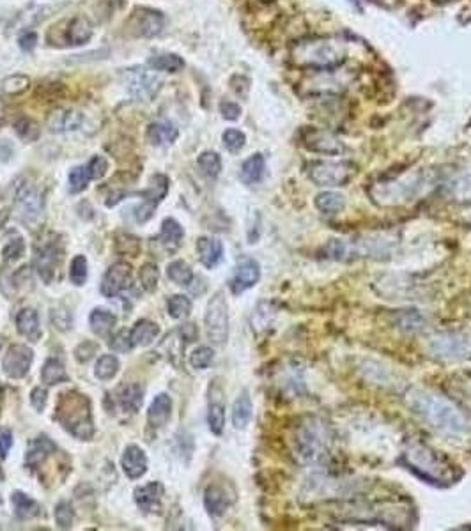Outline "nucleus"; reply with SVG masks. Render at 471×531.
Segmentation results:
<instances>
[{
    "instance_id": "obj_24",
    "label": "nucleus",
    "mask_w": 471,
    "mask_h": 531,
    "mask_svg": "<svg viewBox=\"0 0 471 531\" xmlns=\"http://www.w3.org/2000/svg\"><path fill=\"white\" fill-rule=\"evenodd\" d=\"M179 137V129L169 121L162 122H153L148 126V131H145V138L151 145H165L172 144Z\"/></svg>"
},
{
    "instance_id": "obj_32",
    "label": "nucleus",
    "mask_w": 471,
    "mask_h": 531,
    "mask_svg": "<svg viewBox=\"0 0 471 531\" xmlns=\"http://www.w3.org/2000/svg\"><path fill=\"white\" fill-rule=\"evenodd\" d=\"M264 172H266V160H264L263 155H254L250 156L249 160H245L242 167V181L245 184H257L261 179L264 177Z\"/></svg>"
},
{
    "instance_id": "obj_42",
    "label": "nucleus",
    "mask_w": 471,
    "mask_h": 531,
    "mask_svg": "<svg viewBox=\"0 0 471 531\" xmlns=\"http://www.w3.org/2000/svg\"><path fill=\"white\" fill-rule=\"evenodd\" d=\"M117 372H119V359L115 358V356L105 354L97 359L96 370H94L97 379L108 381V379H112V377H114Z\"/></svg>"
},
{
    "instance_id": "obj_59",
    "label": "nucleus",
    "mask_w": 471,
    "mask_h": 531,
    "mask_svg": "<svg viewBox=\"0 0 471 531\" xmlns=\"http://www.w3.org/2000/svg\"><path fill=\"white\" fill-rule=\"evenodd\" d=\"M220 112H222L223 119H227V121H236V119H239V115H242L239 105L232 103V101H223V103L220 105Z\"/></svg>"
},
{
    "instance_id": "obj_23",
    "label": "nucleus",
    "mask_w": 471,
    "mask_h": 531,
    "mask_svg": "<svg viewBox=\"0 0 471 531\" xmlns=\"http://www.w3.org/2000/svg\"><path fill=\"white\" fill-rule=\"evenodd\" d=\"M121 464H123V471L126 473V477L131 480L144 477L148 471V457H145L144 450L137 445L126 446Z\"/></svg>"
},
{
    "instance_id": "obj_16",
    "label": "nucleus",
    "mask_w": 471,
    "mask_h": 531,
    "mask_svg": "<svg viewBox=\"0 0 471 531\" xmlns=\"http://www.w3.org/2000/svg\"><path fill=\"white\" fill-rule=\"evenodd\" d=\"M167 191H169V179H167L165 176H162V174L153 177L151 188L141 193L142 197H144V204H142L141 208L135 209V218H137V222L144 223L151 218L156 205L165 198Z\"/></svg>"
},
{
    "instance_id": "obj_34",
    "label": "nucleus",
    "mask_w": 471,
    "mask_h": 531,
    "mask_svg": "<svg viewBox=\"0 0 471 531\" xmlns=\"http://www.w3.org/2000/svg\"><path fill=\"white\" fill-rule=\"evenodd\" d=\"M183 236H184L183 227H181L174 218H167V220H163L162 232H160L158 239L156 241H160L163 246L169 248V251H174L177 246H179Z\"/></svg>"
},
{
    "instance_id": "obj_48",
    "label": "nucleus",
    "mask_w": 471,
    "mask_h": 531,
    "mask_svg": "<svg viewBox=\"0 0 471 531\" xmlns=\"http://www.w3.org/2000/svg\"><path fill=\"white\" fill-rule=\"evenodd\" d=\"M138 278H141L142 287H144L148 292H153L156 289V285H158V280H160L158 268H156L155 264H151V262H148V264H144L141 268Z\"/></svg>"
},
{
    "instance_id": "obj_64",
    "label": "nucleus",
    "mask_w": 471,
    "mask_h": 531,
    "mask_svg": "<svg viewBox=\"0 0 471 531\" xmlns=\"http://www.w3.org/2000/svg\"><path fill=\"white\" fill-rule=\"evenodd\" d=\"M4 480V473H2V470H0V482Z\"/></svg>"
},
{
    "instance_id": "obj_44",
    "label": "nucleus",
    "mask_w": 471,
    "mask_h": 531,
    "mask_svg": "<svg viewBox=\"0 0 471 531\" xmlns=\"http://www.w3.org/2000/svg\"><path fill=\"white\" fill-rule=\"evenodd\" d=\"M90 179H93V177H90L87 165L75 167V169L69 172V191H71V193H80V191L85 190Z\"/></svg>"
},
{
    "instance_id": "obj_46",
    "label": "nucleus",
    "mask_w": 471,
    "mask_h": 531,
    "mask_svg": "<svg viewBox=\"0 0 471 531\" xmlns=\"http://www.w3.org/2000/svg\"><path fill=\"white\" fill-rule=\"evenodd\" d=\"M15 131L20 138L27 142H32L40 137V128H37L36 122L32 119L27 117H20L18 121L15 122Z\"/></svg>"
},
{
    "instance_id": "obj_30",
    "label": "nucleus",
    "mask_w": 471,
    "mask_h": 531,
    "mask_svg": "<svg viewBox=\"0 0 471 531\" xmlns=\"http://www.w3.org/2000/svg\"><path fill=\"white\" fill-rule=\"evenodd\" d=\"M117 402L124 411L137 413L144 402V390L141 384H123L117 390Z\"/></svg>"
},
{
    "instance_id": "obj_4",
    "label": "nucleus",
    "mask_w": 471,
    "mask_h": 531,
    "mask_svg": "<svg viewBox=\"0 0 471 531\" xmlns=\"http://www.w3.org/2000/svg\"><path fill=\"white\" fill-rule=\"evenodd\" d=\"M331 446L330 429L319 418H305L292 434L294 455L303 464H317L328 455Z\"/></svg>"
},
{
    "instance_id": "obj_27",
    "label": "nucleus",
    "mask_w": 471,
    "mask_h": 531,
    "mask_svg": "<svg viewBox=\"0 0 471 531\" xmlns=\"http://www.w3.org/2000/svg\"><path fill=\"white\" fill-rule=\"evenodd\" d=\"M93 23L85 16H75L68 22V29H66V41L73 47H80L85 44L87 41L93 37Z\"/></svg>"
},
{
    "instance_id": "obj_39",
    "label": "nucleus",
    "mask_w": 471,
    "mask_h": 531,
    "mask_svg": "<svg viewBox=\"0 0 471 531\" xmlns=\"http://www.w3.org/2000/svg\"><path fill=\"white\" fill-rule=\"evenodd\" d=\"M41 379H43V383L48 384V386H54V384L69 381V376H68V372H66L64 365H62L59 359L52 358L43 365V370H41Z\"/></svg>"
},
{
    "instance_id": "obj_41",
    "label": "nucleus",
    "mask_w": 471,
    "mask_h": 531,
    "mask_svg": "<svg viewBox=\"0 0 471 531\" xmlns=\"http://www.w3.org/2000/svg\"><path fill=\"white\" fill-rule=\"evenodd\" d=\"M197 165L201 169V172L205 177H209V179H216L220 176V172H222V160L213 151L202 153L197 158Z\"/></svg>"
},
{
    "instance_id": "obj_19",
    "label": "nucleus",
    "mask_w": 471,
    "mask_h": 531,
    "mask_svg": "<svg viewBox=\"0 0 471 531\" xmlns=\"http://www.w3.org/2000/svg\"><path fill=\"white\" fill-rule=\"evenodd\" d=\"M261 278V266L254 258H245L236 266L234 277L230 280V289L234 294H242V292L249 291L254 285L259 282Z\"/></svg>"
},
{
    "instance_id": "obj_8",
    "label": "nucleus",
    "mask_w": 471,
    "mask_h": 531,
    "mask_svg": "<svg viewBox=\"0 0 471 531\" xmlns=\"http://www.w3.org/2000/svg\"><path fill=\"white\" fill-rule=\"evenodd\" d=\"M354 174H357V165L352 162H347V160H342V162L319 160V162L306 163V176L317 186H344L354 177Z\"/></svg>"
},
{
    "instance_id": "obj_35",
    "label": "nucleus",
    "mask_w": 471,
    "mask_h": 531,
    "mask_svg": "<svg viewBox=\"0 0 471 531\" xmlns=\"http://www.w3.org/2000/svg\"><path fill=\"white\" fill-rule=\"evenodd\" d=\"M314 205L323 215H338L345 208V198L344 195L337 193V191H323L316 197Z\"/></svg>"
},
{
    "instance_id": "obj_28",
    "label": "nucleus",
    "mask_w": 471,
    "mask_h": 531,
    "mask_svg": "<svg viewBox=\"0 0 471 531\" xmlns=\"http://www.w3.org/2000/svg\"><path fill=\"white\" fill-rule=\"evenodd\" d=\"M170 411H172V400L169 395L160 393L155 397L151 407L148 411V420L153 429H162L170 420Z\"/></svg>"
},
{
    "instance_id": "obj_57",
    "label": "nucleus",
    "mask_w": 471,
    "mask_h": 531,
    "mask_svg": "<svg viewBox=\"0 0 471 531\" xmlns=\"http://www.w3.org/2000/svg\"><path fill=\"white\" fill-rule=\"evenodd\" d=\"M96 352H97V344H94V342H90V340H85L83 344H80L78 347L75 349V358L78 359L80 363H87L94 354H96Z\"/></svg>"
},
{
    "instance_id": "obj_21",
    "label": "nucleus",
    "mask_w": 471,
    "mask_h": 531,
    "mask_svg": "<svg viewBox=\"0 0 471 531\" xmlns=\"http://www.w3.org/2000/svg\"><path fill=\"white\" fill-rule=\"evenodd\" d=\"M82 112L75 110V108H59V110L52 112L47 126L52 133H69L76 131L82 126Z\"/></svg>"
},
{
    "instance_id": "obj_53",
    "label": "nucleus",
    "mask_w": 471,
    "mask_h": 531,
    "mask_svg": "<svg viewBox=\"0 0 471 531\" xmlns=\"http://www.w3.org/2000/svg\"><path fill=\"white\" fill-rule=\"evenodd\" d=\"M115 246H117V251H119V253H128L135 257V255L141 251V241H138L137 237L130 236V234H123V236L117 237Z\"/></svg>"
},
{
    "instance_id": "obj_13",
    "label": "nucleus",
    "mask_w": 471,
    "mask_h": 531,
    "mask_svg": "<svg viewBox=\"0 0 471 531\" xmlns=\"http://www.w3.org/2000/svg\"><path fill=\"white\" fill-rule=\"evenodd\" d=\"M123 83L128 94L138 101H149L156 96L160 89V78L144 66H135L123 71Z\"/></svg>"
},
{
    "instance_id": "obj_10",
    "label": "nucleus",
    "mask_w": 471,
    "mask_h": 531,
    "mask_svg": "<svg viewBox=\"0 0 471 531\" xmlns=\"http://www.w3.org/2000/svg\"><path fill=\"white\" fill-rule=\"evenodd\" d=\"M205 331L213 344L223 345L229 338V306L223 292H216L208 303V312L204 317Z\"/></svg>"
},
{
    "instance_id": "obj_20",
    "label": "nucleus",
    "mask_w": 471,
    "mask_h": 531,
    "mask_svg": "<svg viewBox=\"0 0 471 531\" xmlns=\"http://www.w3.org/2000/svg\"><path fill=\"white\" fill-rule=\"evenodd\" d=\"M135 501H137L138 508L144 513H158L162 512L163 496H165V489L160 482H151V484L144 485V487L135 489Z\"/></svg>"
},
{
    "instance_id": "obj_52",
    "label": "nucleus",
    "mask_w": 471,
    "mask_h": 531,
    "mask_svg": "<svg viewBox=\"0 0 471 531\" xmlns=\"http://www.w3.org/2000/svg\"><path fill=\"white\" fill-rule=\"evenodd\" d=\"M395 324L403 331H420L422 328H424L422 326V324H424V319H422L420 314H417V312H403Z\"/></svg>"
},
{
    "instance_id": "obj_54",
    "label": "nucleus",
    "mask_w": 471,
    "mask_h": 531,
    "mask_svg": "<svg viewBox=\"0 0 471 531\" xmlns=\"http://www.w3.org/2000/svg\"><path fill=\"white\" fill-rule=\"evenodd\" d=\"M108 345L117 352L131 351V347H133V342H131V331H126V330L117 331V333L110 338Z\"/></svg>"
},
{
    "instance_id": "obj_62",
    "label": "nucleus",
    "mask_w": 471,
    "mask_h": 531,
    "mask_svg": "<svg viewBox=\"0 0 471 531\" xmlns=\"http://www.w3.org/2000/svg\"><path fill=\"white\" fill-rule=\"evenodd\" d=\"M179 335H181V338H184L186 342H193V340H197L198 330L195 324H184V326L179 328Z\"/></svg>"
},
{
    "instance_id": "obj_7",
    "label": "nucleus",
    "mask_w": 471,
    "mask_h": 531,
    "mask_svg": "<svg viewBox=\"0 0 471 531\" xmlns=\"http://www.w3.org/2000/svg\"><path fill=\"white\" fill-rule=\"evenodd\" d=\"M429 351L443 362H464L471 359V331L450 330L434 335L429 342Z\"/></svg>"
},
{
    "instance_id": "obj_25",
    "label": "nucleus",
    "mask_w": 471,
    "mask_h": 531,
    "mask_svg": "<svg viewBox=\"0 0 471 531\" xmlns=\"http://www.w3.org/2000/svg\"><path fill=\"white\" fill-rule=\"evenodd\" d=\"M197 253L202 264L213 270L215 266L220 264L223 257V244L222 241L215 239V237H201L197 241Z\"/></svg>"
},
{
    "instance_id": "obj_61",
    "label": "nucleus",
    "mask_w": 471,
    "mask_h": 531,
    "mask_svg": "<svg viewBox=\"0 0 471 531\" xmlns=\"http://www.w3.org/2000/svg\"><path fill=\"white\" fill-rule=\"evenodd\" d=\"M18 44L23 52H32L37 44V34L32 30H27L18 37Z\"/></svg>"
},
{
    "instance_id": "obj_15",
    "label": "nucleus",
    "mask_w": 471,
    "mask_h": 531,
    "mask_svg": "<svg viewBox=\"0 0 471 531\" xmlns=\"http://www.w3.org/2000/svg\"><path fill=\"white\" fill-rule=\"evenodd\" d=\"M131 282H133V277H131L130 266L126 262H117L105 273L103 282H101V294L107 298H115L123 291L130 289Z\"/></svg>"
},
{
    "instance_id": "obj_60",
    "label": "nucleus",
    "mask_w": 471,
    "mask_h": 531,
    "mask_svg": "<svg viewBox=\"0 0 471 531\" xmlns=\"http://www.w3.org/2000/svg\"><path fill=\"white\" fill-rule=\"evenodd\" d=\"M13 446V434L9 429H0V459H6Z\"/></svg>"
},
{
    "instance_id": "obj_14",
    "label": "nucleus",
    "mask_w": 471,
    "mask_h": 531,
    "mask_svg": "<svg viewBox=\"0 0 471 531\" xmlns=\"http://www.w3.org/2000/svg\"><path fill=\"white\" fill-rule=\"evenodd\" d=\"M32 359H34L32 349L22 344L11 345L8 354L4 356L2 369H4L6 376L11 377V379H22V377H25L27 374H29L30 365H32Z\"/></svg>"
},
{
    "instance_id": "obj_47",
    "label": "nucleus",
    "mask_w": 471,
    "mask_h": 531,
    "mask_svg": "<svg viewBox=\"0 0 471 531\" xmlns=\"http://www.w3.org/2000/svg\"><path fill=\"white\" fill-rule=\"evenodd\" d=\"M222 141H223V145L227 148V151H230V153H239L246 144L245 133L234 128L225 129Z\"/></svg>"
},
{
    "instance_id": "obj_37",
    "label": "nucleus",
    "mask_w": 471,
    "mask_h": 531,
    "mask_svg": "<svg viewBox=\"0 0 471 531\" xmlns=\"http://www.w3.org/2000/svg\"><path fill=\"white\" fill-rule=\"evenodd\" d=\"M89 323L94 333L100 335V337H107V335L112 331V328L115 326L117 319H115L114 314L108 312V310L96 309V310H93V314H90Z\"/></svg>"
},
{
    "instance_id": "obj_50",
    "label": "nucleus",
    "mask_w": 471,
    "mask_h": 531,
    "mask_svg": "<svg viewBox=\"0 0 471 531\" xmlns=\"http://www.w3.org/2000/svg\"><path fill=\"white\" fill-rule=\"evenodd\" d=\"M213 358H215V351H213L211 347H205V345H202V347L195 349V351L191 352L190 363H191V366H193V369L204 370V369H208L209 365H211Z\"/></svg>"
},
{
    "instance_id": "obj_63",
    "label": "nucleus",
    "mask_w": 471,
    "mask_h": 531,
    "mask_svg": "<svg viewBox=\"0 0 471 531\" xmlns=\"http://www.w3.org/2000/svg\"><path fill=\"white\" fill-rule=\"evenodd\" d=\"M4 119H6V108H4V103L0 101V126L4 124Z\"/></svg>"
},
{
    "instance_id": "obj_29",
    "label": "nucleus",
    "mask_w": 471,
    "mask_h": 531,
    "mask_svg": "<svg viewBox=\"0 0 471 531\" xmlns=\"http://www.w3.org/2000/svg\"><path fill=\"white\" fill-rule=\"evenodd\" d=\"M16 328H18L20 335L30 342H37L41 338V328H40V317L37 312L32 309L20 310L16 316Z\"/></svg>"
},
{
    "instance_id": "obj_55",
    "label": "nucleus",
    "mask_w": 471,
    "mask_h": 531,
    "mask_svg": "<svg viewBox=\"0 0 471 531\" xmlns=\"http://www.w3.org/2000/svg\"><path fill=\"white\" fill-rule=\"evenodd\" d=\"M23 248H25V244H23L22 236L15 234V239H9L8 243H6L4 251H2V253H4L6 261H16V258L22 257Z\"/></svg>"
},
{
    "instance_id": "obj_58",
    "label": "nucleus",
    "mask_w": 471,
    "mask_h": 531,
    "mask_svg": "<svg viewBox=\"0 0 471 531\" xmlns=\"http://www.w3.org/2000/svg\"><path fill=\"white\" fill-rule=\"evenodd\" d=\"M47 400H48V393L44 388L37 386L34 388L32 393H30V402H32L34 410L36 411H43L47 407Z\"/></svg>"
},
{
    "instance_id": "obj_11",
    "label": "nucleus",
    "mask_w": 471,
    "mask_h": 531,
    "mask_svg": "<svg viewBox=\"0 0 471 531\" xmlns=\"http://www.w3.org/2000/svg\"><path fill=\"white\" fill-rule=\"evenodd\" d=\"M34 264H36V270L40 273V277L43 278L44 284H52L57 273L59 266L62 262V244L61 241H57V236H48L43 241L36 244V251H34Z\"/></svg>"
},
{
    "instance_id": "obj_36",
    "label": "nucleus",
    "mask_w": 471,
    "mask_h": 531,
    "mask_svg": "<svg viewBox=\"0 0 471 531\" xmlns=\"http://www.w3.org/2000/svg\"><path fill=\"white\" fill-rule=\"evenodd\" d=\"M160 335V326L151 321H138L131 330V342L133 345H149L155 342V338Z\"/></svg>"
},
{
    "instance_id": "obj_22",
    "label": "nucleus",
    "mask_w": 471,
    "mask_h": 531,
    "mask_svg": "<svg viewBox=\"0 0 471 531\" xmlns=\"http://www.w3.org/2000/svg\"><path fill=\"white\" fill-rule=\"evenodd\" d=\"M57 453V446L48 436H40L30 443L29 450L25 453V464L30 470H40L52 455Z\"/></svg>"
},
{
    "instance_id": "obj_38",
    "label": "nucleus",
    "mask_w": 471,
    "mask_h": 531,
    "mask_svg": "<svg viewBox=\"0 0 471 531\" xmlns=\"http://www.w3.org/2000/svg\"><path fill=\"white\" fill-rule=\"evenodd\" d=\"M149 68L162 73H179L184 68V61L176 54H162L149 59Z\"/></svg>"
},
{
    "instance_id": "obj_49",
    "label": "nucleus",
    "mask_w": 471,
    "mask_h": 531,
    "mask_svg": "<svg viewBox=\"0 0 471 531\" xmlns=\"http://www.w3.org/2000/svg\"><path fill=\"white\" fill-rule=\"evenodd\" d=\"M69 278L75 285H83L87 280V258L83 255H76L69 266Z\"/></svg>"
},
{
    "instance_id": "obj_12",
    "label": "nucleus",
    "mask_w": 471,
    "mask_h": 531,
    "mask_svg": "<svg viewBox=\"0 0 471 531\" xmlns=\"http://www.w3.org/2000/svg\"><path fill=\"white\" fill-rule=\"evenodd\" d=\"M165 27V15L153 8H137L128 16L124 29L133 37H155Z\"/></svg>"
},
{
    "instance_id": "obj_1",
    "label": "nucleus",
    "mask_w": 471,
    "mask_h": 531,
    "mask_svg": "<svg viewBox=\"0 0 471 531\" xmlns=\"http://www.w3.org/2000/svg\"><path fill=\"white\" fill-rule=\"evenodd\" d=\"M407 410L429 429L445 438L457 439L470 434L471 424L466 414L448 398L427 390H410L404 395Z\"/></svg>"
},
{
    "instance_id": "obj_40",
    "label": "nucleus",
    "mask_w": 471,
    "mask_h": 531,
    "mask_svg": "<svg viewBox=\"0 0 471 531\" xmlns=\"http://www.w3.org/2000/svg\"><path fill=\"white\" fill-rule=\"evenodd\" d=\"M167 277L177 285H190L191 280H193V271H191L188 262L174 261L167 268Z\"/></svg>"
},
{
    "instance_id": "obj_33",
    "label": "nucleus",
    "mask_w": 471,
    "mask_h": 531,
    "mask_svg": "<svg viewBox=\"0 0 471 531\" xmlns=\"http://www.w3.org/2000/svg\"><path fill=\"white\" fill-rule=\"evenodd\" d=\"M252 400H250L249 391H242L236 402L232 406V425L236 429H245L252 420Z\"/></svg>"
},
{
    "instance_id": "obj_18",
    "label": "nucleus",
    "mask_w": 471,
    "mask_h": 531,
    "mask_svg": "<svg viewBox=\"0 0 471 531\" xmlns=\"http://www.w3.org/2000/svg\"><path fill=\"white\" fill-rule=\"evenodd\" d=\"M302 141L309 151L319 153V155H338V153L344 151L340 142L331 133L321 131V129H305Z\"/></svg>"
},
{
    "instance_id": "obj_2",
    "label": "nucleus",
    "mask_w": 471,
    "mask_h": 531,
    "mask_svg": "<svg viewBox=\"0 0 471 531\" xmlns=\"http://www.w3.org/2000/svg\"><path fill=\"white\" fill-rule=\"evenodd\" d=\"M399 463L407 471L436 487H448L460 478L455 466L448 459L425 445H411L400 455Z\"/></svg>"
},
{
    "instance_id": "obj_3",
    "label": "nucleus",
    "mask_w": 471,
    "mask_h": 531,
    "mask_svg": "<svg viewBox=\"0 0 471 531\" xmlns=\"http://www.w3.org/2000/svg\"><path fill=\"white\" fill-rule=\"evenodd\" d=\"M55 420L62 425L64 431L75 436L76 439L89 441L94 436V424L89 398L85 395L78 393V391L61 393L57 410H55Z\"/></svg>"
},
{
    "instance_id": "obj_17",
    "label": "nucleus",
    "mask_w": 471,
    "mask_h": 531,
    "mask_svg": "<svg viewBox=\"0 0 471 531\" xmlns=\"http://www.w3.org/2000/svg\"><path fill=\"white\" fill-rule=\"evenodd\" d=\"M208 400V424L213 434L220 436L225 427V393L218 381H213L209 386Z\"/></svg>"
},
{
    "instance_id": "obj_5",
    "label": "nucleus",
    "mask_w": 471,
    "mask_h": 531,
    "mask_svg": "<svg viewBox=\"0 0 471 531\" xmlns=\"http://www.w3.org/2000/svg\"><path fill=\"white\" fill-rule=\"evenodd\" d=\"M432 179L427 174H410L400 179L378 183L371 188V197L381 205H400L413 202L420 197L427 188H431Z\"/></svg>"
},
{
    "instance_id": "obj_9",
    "label": "nucleus",
    "mask_w": 471,
    "mask_h": 531,
    "mask_svg": "<svg viewBox=\"0 0 471 531\" xmlns=\"http://www.w3.org/2000/svg\"><path fill=\"white\" fill-rule=\"evenodd\" d=\"M15 209L16 216L23 223H34L40 220L41 211H43V195L40 188L29 181H16L15 183Z\"/></svg>"
},
{
    "instance_id": "obj_26",
    "label": "nucleus",
    "mask_w": 471,
    "mask_h": 531,
    "mask_svg": "<svg viewBox=\"0 0 471 531\" xmlns=\"http://www.w3.org/2000/svg\"><path fill=\"white\" fill-rule=\"evenodd\" d=\"M205 510L211 517H222L230 506V498L227 491L220 485H209L204 492Z\"/></svg>"
},
{
    "instance_id": "obj_43",
    "label": "nucleus",
    "mask_w": 471,
    "mask_h": 531,
    "mask_svg": "<svg viewBox=\"0 0 471 531\" xmlns=\"http://www.w3.org/2000/svg\"><path fill=\"white\" fill-rule=\"evenodd\" d=\"M167 309H169V314L174 317V319H184V317L190 316L191 312V302L190 298L183 294H176L172 298H169L167 302Z\"/></svg>"
},
{
    "instance_id": "obj_51",
    "label": "nucleus",
    "mask_w": 471,
    "mask_h": 531,
    "mask_svg": "<svg viewBox=\"0 0 471 531\" xmlns=\"http://www.w3.org/2000/svg\"><path fill=\"white\" fill-rule=\"evenodd\" d=\"M75 520V512H73L71 505L68 501H61L55 506V523L61 530H69Z\"/></svg>"
},
{
    "instance_id": "obj_31",
    "label": "nucleus",
    "mask_w": 471,
    "mask_h": 531,
    "mask_svg": "<svg viewBox=\"0 0 471 531\" xmlns=\"http://www.w3.org/2000/svg\"><path fill=\"white\" fill-rule=\"evenodd\" d=\"M11 503L13 508H15V515L18 519L25 520V519H32V517L40 515L41 513V505L32 499L30 496L23 494V492L16 491L11 494Z\"/></svg>"
},
{
    "instance_id": "obj_6",
    "label": "nucleus",
    "mask_w": 471,
    "mask_h": 531,
    "mask_svg": "<svg viewBox=\"0 0 471 531\" xmlns=\"http://www.w3.org/2000/svg\"><path fill=\"white\" fill-rule=\"evenodd\" d=\"M292 55H294V61L299 66L328 69L340 64L344 61L345 52L340 47V43H335V41L330 40H317L298 44Z\"/></svg>"
},
{
    "instance_id": "obj_45",
    "label": "nucleus",
    "mask_w": 471,
    "mask_h": 531,
    "mask_svg": "<svg viewBox=\"0 0 471 531\" xmlns=\"http://www.w3.org/2000/svg\"><path fill=\"white\" fill-rule=\"evenodd\" d=\"M30 80L25 75H11L2 82V90L8 96H18V94L25 93L27 87H29Z\"/></svg>"
},
{
    "instance_id": "obj_56",
    "label": "nucleus",
    "mask_w": 471,
    "mask_h": 531,
    "mask_svg": "<svg viewBox=\"0 0 471 531\" xmlns=\"http://www.w3.org/2000/svg\"><path fill=\"white\" fill-rule=\"evenodd\" d=\"M87 169H89L93 179H101L108 170L107 158H103V156H94V158L87 163Z\"/></svg>"
}]
</instances>
